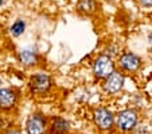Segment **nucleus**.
I'll return each instance as SVG.
<instances>
[{
	"label": "nucleus",
	"instance_id": "obj_3",
	"mask_svg": "<svg viewBox=\"0 0 152 134\" xmlns=\"http://www.w3.org/2000/svg\"><path fill=\"white\" fill-rule=\"evenodd\" d=\"M93 119H94V123L98 129L101 130H109L113 126V122H115V118H113V114L110 113L108 108H96L94 113H93Z\"/></svg>",
	"mask_w": 152,
	"mask_h": 134
},
{
	"label": "nucleus",
	"instance_id": "obj_7",
	"mask_svg": "<svg viewBox=\"0 0 152 134\" xmlns=\"http://www.w3.org/2000/svg\"><path fill=\"white\" fill-rule=\"evenodd\" d=\"M118 64H120L121 69L126 70V72H135L140 67L141 60L133 53H124L118 60Z\"/></svg>",
	"mask_w": 152,
	"mask_h": 134
},
{
	"label": "nucleus",
	"instance_id": "obj_4",
	"mask_svg": "<svg viewBox=\"0 0 152 134\" xmlns=\"http://www.w3.org/2000/svg\"><path fill=\"white\" fill-rule=\"evenodd\" d=\"M51 87V79L46 73H37L30 80V90L35 93H43Z\"/></svg>",
	"mask_w": 152,
	"mask_h": 134
},
{
	"label": "nucleus",
	"instance_id": "obj_14",
	"mask_svg": "<svg viewBox=\"0 0 152 134\" xmlns=\"http://www.w3.org/2000/svg\"><path fill=\"white\" fill-rule=\"evenodd\" d=\"M6 134H22V131L18 130V129H10L6 131Z\"/></svg>",
	"mask_w": 152,
	"mask_h": 134
},
{
	"label": "nucleus",
	"instance_id": "obj_17",
	"mask_svg": "<svg viewBox=\"0 0 152 134\" xmlns=\"http://www.w3.org/2000/svg\"><path fill=\"white\" fill-rule=\"evenodd\" d=\"M108 1H116V0H108Z\"/></svg>",
	"mask_w": 152,
	"mask_h": 134
},
{
	"label": "nucleus",
	"instance_id": "obj_8",
	"mask_svg": "<svg viewBox=\"0 0 152 134\" xmlns=\"http://www.w3.org/2000/svg\"><path fill=\"white\" fill-rule=\"evenodd\" d=\"M16 103V93L10 88H0V108L10 110Z\"/></svg>",
	"mask_w": 152,
	"mask_h": 134
},
{
	"label": "nucleus",
	"instance_id": "obj_11",
	"mask_svg": "<svg viewBox=\"0 0 152 134\" xmlns=\"http://www.w3.org/2000/svg\"><path fill=\"white\" fill-rule=\"evenodd\" d=\"M78 10L85 14H92L96 11V1L94 0H80L78 1Z\"/></svg>",
	"mask_w": 152,
	"mask_h": 134
},
{
	"label": "nucleus",
	"instance_id": "obj_19",
	"mask_svg": "<svg viewBox=\"0 0 152 134\" xmlns=\"http://www.w3.org/2000/svg\"><path fill=\"white\" fill-rule=\"evenodd\" d=\"M0 127H1V123H0Z\"/></svg>",
	"mask_w": 152,
	"mask_h": 134
},
{
	"label": "nucleus",
	"instance_id": "obj_1",
	"mask_svg": "<svg viewBox=\"0 0 152 134\" xmlns=\"http://www.w3.org/2000/svg\"><path fill=\"white\" fill-rule=\"evenodd\" d=\"M93 72L100 79H106L115 72V64L112 61V57L108 54H101L96 58L93 64Z\"/></svg>",
	"mask_w": 152,
	"mask_h": 134
},
{
	"label": "nucleus",
	"instance_id": "obj_18",
	"mask_svg": "<svg viewBox=\"0 0 152 134\" xmlns=\"http://www.w3.org/2000/svg\"><path fill=\"white\" fill-rule=\"evenodd\" d=\"M0 84H1V80H0Z\"/></svg>",
	"mask_w": 152,
	"mask_h": 134
},
{
	"label": "nucleus",
	"instance_id": "obj_13",
	"mask_svg": "<svg viewBox=\"0 0 152 134\" xmlns=\"http://www.w3.org/2000/svg\"><path fill=\"white\" fill-rule=\"evenodd\" d=\"M139 3L145 8H151L152 7V0H139Z\"/></svg>",
	"mask_w": 152,
	"mask_h": 134
},
{
	"label": "nucleus",
	"instance_id": "obj_16",
	"mask_svg": "<svg viewBox=\"0 0 152 134\" xmlns=\"http://www.w3.org/2000/svg\"><path fill=\"white\" fill-rule=\"evenodd\" d=\"M3 1H4V0H0V4H1V3H3Z\"/></svg>",
	"mask_w": 152,
	"mask_h": 134
},
{
	"label": "nucleus",
	"instance_id": "obj_10",
	"mask_svg": "<svg viewBox=\"0 0 152 134\" xmlns=\"http://www.w3.org/2000/svg\"><path fill=\"white\" fill-rule=\"evenodd\" d=\"M19 61L22 62L26 67H31V65H35L38 61V56L35 52H31V50H23V52L19 53Z\"/></svg>",
	"mask_w": 152,
	"mask_h": 134
},
{
	"label": "nucleus",
	"instance_id": "obj_5",
	"mask_svg": "<svg viewBox=\"0 0 152 134\" xmlns=\"http://www.w3.org/2000/svg\"><path fill=\"white\" fill-rule=\"evenodd\" d=\"M26 130L28 134H45L46 119L40 114H32L26 122Z\"/></svg>",
	"mask_w": 152,
	"mask_h": 134
},
{
	"label": "nucleus",
	"instance_id": "obj_12",
	"mask_svg": "<svg viewBox=\"0 0 152 134\" xmlns=\"http://www.w3.org/2000/svg\"><path fill=\"white\" fill-rule=\"evenodd\" d=\"M24 29H26V23H24L22 19H16L14 22V24L11 26V34L14 37H19L20 34L24 33Z\"/></svg>",
	"mask_w": 152,
	"mask_h": 134
},
{
	"label": "nucleus",
	"instance_id": "obj_2",
	"mask_svg": "<svg viewBox=\"0 0 152 134\" xmlns=\"http://www.w3.org/2000/svg\"><path fill=\"white\" fill-rule=\"evenodd\" d=\"M137 123V113L135 110H124L116 117V125L123 131H131Z\"/></svg>",
	"mask_w": 152,
	"mask_h": 134
},
{
	"label": "nucleus",
	"instance_id": "obj_15",
	"mask_svg": "<svg viewBox=\"0 0 152 134\" xmlns=\"http://www.w3.org/2000/svg\"><path fill=\"white\" fill-rule=\"evenodd\" d=\"M148 41H149V44H151V45H152V34H151V35H149V38H148Z\"/></svg>",
	"mask_w": 152,
	"mask_h": 134
},
{
	"label": "nucleus",
	"instance_id": "obj_9",
	"mask_svg": "<svg viewBox=\"0 0 152 134\" xmlns=\"http://www.w3.org/2000/svg\"><path fill=\"white\" fill-rule=\"evenodd\" d=\"M69 131V123L63 118L57 117L53 119L50 126V134H66Z\"/></svg>",
	"mask_w": 152,
	"mask_h": 134
},
{
	"label": "nucleus",
	"instance_id": "obj_6",
	"mask_svg": "<svg viewBox=\"0 0 152 134\" xmlns=\"http://www.w3.org/2000/svg\"><path fill=\"white\" fill-rule=\"evenodd\" d=\"M125 79L120 72H113L109 77H106L105 83H104V90L109 93H116L124 87Z\"/></svg>",
	"mask_w": 152,
	"mask_h": 134
}]
</instances>
